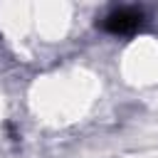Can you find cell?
<instances>
[{"instance_id":"cell-1","label":"cell","mask_w":158,"mask_h":158,"mask_svg":"<svg viewBox=\"0 0 158 158\" xmlns=\"http://www.w3.org/2000/svg\"><path fill=\"white\" fill-rule=\"evenodd\" d=\"M143 22L146 12L141 7H116L101 20V27L111 35H133L136 30L143 27Z\"/></svg>"}]
</instances>
